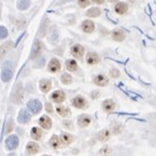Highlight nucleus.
Here are the masks:
<instances>
[{
	"label": "nucleus",
	"instance_id": "nucleus-24",
	"mask_svg": "<svg viewBox=\"0 0 156 156\" xmlns=\"http://www.w3.org/2000/svg\"><path fill=\"white\" fill-rule=\"evenodd\" d=\"M110 138V132L109 130H101L98 133V139L100 141H107Z\"/></svg>",
	"mask_w": 156,
	"mask_h": 156
},
{
	"label": "nucleus",
	"instance_id": "nucleus-22",
	"mask_svg": "<svg viewBox=\"0 0 156 156\" xmlns=\"http://www.w3.org/2000/svg\"><path fill=\"white\" fill-rule=\"evenodd\" d=\"M56 111L61 117H68L69 115H70V113H71L70 109H68V108H66V107H62V105H59V107H57Z\"/></svg>",
	"mask_w": 156,
	"mask_h": 156
},
{
	"label": "nucleus",
	"instance_id": "nucleus-39",
	"mask_svg": "<svg viewBox=\"0 0 156 156\" xmlns=\"http://www.w3.org/2000/svg\"><path fill=\"white\" fill-rule=\"evenodd\" d=\"M8 156H17V155H16V154H9Z\"/></svg>",
	"mask_w": 156,
	"mask_h": 156
},
{
	"label": "nucleus",
	"instance_id": "nucleus-19",
	"mask_svg": "<svg viewBox=\"0 0 156 156\" xmlns=\"http://www.w3.org/2000/svg\"><path fill=\"white\" fill-rule=\"evenodd\" d=\"M50 144L52 146V148L54 149H59L61 146H62V141H61V138L57 135H53L51 140H50Z\"/></svg>",
	"mask_w": 156,
	"mask_h": 156
},
{
	"label": "nucleus",
	"instance_id": "nucleus-35",
	"mask_svg": "<svg viewBox=\"0 0 156 156\" xmlns=\"http://www.w3.org/2000/svg\"><path fill=\"white\" fill-rule=\"evenodd\" d=\"M91 2L90 1H78V4H79V6H81V8H86V6H88L89 4H90Z\"/></svg>",
	"mask_w": 156,
	"mask_h": 156
},
{
	"label": "nucleus",
	"instance_id": "nucleus-4",
	"mask_svg": "<svg viewBox=\"0 0 156 156\" xmlns=\"http://www.w3.org/2000/svg\"><path fill=\"white\" fill-rule=\"evenodd\" d=\"M60 68H61L60 61H59L57 58H52L51 60H50L49 65H48V70H49V72H51V73L58 72V71L60 70Z\"/></svg>",
	"mask_w": 156,
	"mask_h": 156
},
{
	"label": "nucleus",
	"instance_id": "nucleus-8",
	"mask_svg": "<svg viewBox=\"0 0 156 156\" xmlns=\"http://www.w3.org/2000/svg\"><path fill=\"white\" fill-rule=\"evenodd\" d=\"M39 125H40L41 128H43V129L50 130L52 128V120H51V118H50L49 116H47V115L41 116L40 119H39Z\"/></svg>",
	"mask_w": 156,
	"mask_h": 156
},
{
	"label": "nucleus",
	"instance_id": "nucleus-38",
	"mask_svg": "<svg viewBox=\"0 0 156 156\" xmlns=\"http://www.w3.org/2000/svg\"><path fill=\"white\" fill-rule=\"evenodd\" d=\"M94 2H95V3H104L105 1H97V0H95Z\"/></svg>",
	"mask_w": 156,
	"mask_h": 156
},
{
	"label": "nucleus",
	"instance_id": "nucleus-34",
	"mask_svg": "<svg viewBox=\"0 0 156 156\" xmlns=\"http://www.w3.org/2000/svg\"><path fill=\"white\" fill-rule=\"evenodd\" d=\"M13 128H14L13 121H12V120H10V121L8 122V128H6V131H5V132H6V133H10L11 131H12Z\"/></svg>",
	"mask_w": 156,
	"mask_h": 156
},
{
	"label": "nucleus",
	"instance_id": "nucleus-14",
	"mask_svg": "<svg viewBox=\"0 0 156 156\" xmlns=\"http://www.w3.org/2000/svg\"><path fill=\"white\" fill-rule=\"evenodd\" d=\"M31 119V115L27 110H21L19 112V115H18V121L20 123H27Z\"/></svg>",
	"mask_w": 156,
	"mask_h": 156
},
{
	"label": "nucleus",
	"instance_id": "nucleus-36",
	"mask_svg": "<svg viewBox=\"0 0 156 156\" xmlns=\"http://www.w3.org/2000/svg\"><path fill=\"white\" fill-rule=\"evenodd\" d=\"M98 96H99V92H97V91H94V92H92V93H91V97L93 98V99L97 98Z\"/></svg>",
	"mask_w": 156,
	"mask_h": 156
},
{
	"label": "nucleus",
	"instance_id": "nucleus-6",
	"mask_svg": "<svg viewBox=\"0 0 156 156\" xmlns=\"http://www.w3.org/2000/svg\"><path fill=\"white\" fill-rule=\"evenodd\" d=\"M42 51V43L40 41L36 40L33 44V48H32V53H31V58L34 59L38 56L39 54Z\"/></svg>",
	"mask_w": 156,
	"mask_h": 156
},
{
	"label": "nucleus",
	"instance_id": "nucleus-7",
	"mask_svg": "<svg viewBox=\"0 0 156 156\" xmlns=\"http://www.w3.org/2000/svg\"><path fill=\"white\" fill-rule=\"evenodd\" d=\"M51 99L54 102L60 104V102H62V101H65V100H66V94L63 93L62 91H55L54 93H52Z\"/></svg>",
	"mask_w": 156,
	"mask_h": 156
},
{
	"label": "nucleus",
	"instance_id": "nucleus-29",
	"mask_svg": "<svg viewBox=\"0 0 156 156\" xmlns=\"http://www.w3.org/2000/svg\"><path fill=\"white\" fill-rule=\"evenodd\" d=\"M30 6V2L29 1H20L19 4H18V8L20 9V10H26Z\"/></svg>",
	"mask_w": 156,
	"mask_h": 156
},
{
	"label": "nucleus",
	"instance_id": "nucleus-32",
	"mask_svg": "<svg viewBox=\"0 0 156 156\" xmlns=\"http://www.w3.org/2000/svg\"><path fill=\"white\" fill-rule=\"evenodd\" d=\"M120 132H121V126L120 125L113 126V133L114 134H119Z\"/></svg>",
	"mask_w": 156,
	"mask_h": 156
},
{
	"label": "nucleus",
	"instance_id": "nucleus-3",
	"mask_svg": "<svg viewBox=\"0 0 156 156\" xmlns=\"http://www.w3.org/2000/svg\"><path fill=\"white\" fill-rule=\"evenodd\" d=\"M72 104L75 108H77V109L83 110V109H87V108H88V101H87L82 96H76V97L73 99Z\"/></svg>",
	"mask_w": 156,
	"mask_h": 156
},
{
	"label": "nucleus",
	"instance_id": "nucleus-15",
	"mask_svg": "<svg viewBox=\"0 0 156 156\" xmlns=\"http://www.w3.org/2000/svg\"><path fill=\"white\" fill-rule=\"evenodd\" d=\"M126 35H125V32L122 31L121 29H116L112 32V38L116 41H122L125 39Z\"/></svg>",
	"mask_w": 156,
	"mask_h": 156
},
{
	"label": "nucleus",
	"instance_id": "nucleus-23",
	"mask_svg": "<svg viewBox=\"0 0 156 156\" xmlns=\"http://www.w3.org/2000/svg\"><path fill=\"white\" fill-rule=\"evenodd\" d=\"M61 138V141H62V144H65V146H69L70 144H72L73 141V137L71 136L69 133H62L60 136Z\"/></svg>",
	"mask_w": 156,
	"mask_h": 156
},
{
	"label": "nucleus",
	"instance_id": "nucleus-2",
	"mask_svg": "<svg viewBox=\"0 0 156 156\" xmlns=\"http://www.w3.org/2000/svg\"><path fill=\"white\" fill-rule=\"evenodd\" d=\"M18 144H19V139H18L17 135H11L5 140V147H6V149L10 151L15 150L18 147Z\"/></svg>",
	"mask_w": 156,
	"mask_h": 156
},
{
	"label": "nucleus",
	"instance_id": "nucleus-27",
	"mask_svg": "<svg viewBox=\"0 0 156 156\" xmlns=\"http://www.w3.org/2000/svg\"><path fill=\"white\" fill-rule=\"evenodd\" d=\"M61 82H62V84L68 86V84H70L71 82H72V76H71L70 74H68V73H65V74L61 76Z\"/></svg>",
	"mask_w": 156,
	"mask_h": 156
},
{
	"label": "nucleus",
	"instance_id": "nucleus-28",
	"mask_svg": "<svg viewBox=\"0 0 156 156\" xmlns=\"http://www.w3.org/2000/svg\"><path fill=\"white\" fill-rule=\"evenodd\" d=\"M62 126L65 129H68V130H73L74 129V126H73V123L71 122L70 120H65L62 122Z\"/></svg>",
	"mask_w": 156,
	"mask_h": 156
},
{
	"label": "nucleus",
	"instance_id": "nucleus-26",
	"mask_svg": "<svg viewBox=\"0 0 156 156\" xmlns=\"http://www.w3.org/2000/svg\"><path fill=\"white\" fill-rule=\"evenodd\" d=\"M86 15L88 16V17H98V16L100 15V10L97 8H92L90 10L88 11V12L86 13Z\"/></svg>",
	"mask_w": 156,
	"mask_h": 156
},
{
	"label": "nucleus",
	"instance_id": "nucleus-10",
	"mask_svg": "<svg viewBox=\"0 0 156 156\" xmlns=\"http://www.w3.org/2000/svg\"><path fill=\"white\" fill-rule=\"evenodd\" d=\"M99 62V56L96 53L90 52L87 55V63L90 66H95Z\"/></svg>",
	"mask_w": 156,
	"mask_h": 156
},
{
	"label": "nucleus",
	"instance_id": "nucleus-40",
	"mask_svg": "<svg viewBox=\"0 0 156 156\" xmlns=\"http://www.w3.org/2000/svg\"><path fill=\"white\" fill-rule=\"evenodd\" d=\"M43 156H49V155H43Z\"/></svg>",
	"mask_w": 156,
	"mask_h": 156
},
{
	"label": "nucleus",
	"instance_id": "nucleus-37",
	"mask_svg": "<svg viewBox=\"0 0 156 156\" xmlns=\"http://www.w3.org/2000/svg\"><path fill=\"white\" fill-rule=\"evenodd\" d=\"M6 36V30L5 27H1V38H4Z\"/></svg>",
	"mask_w": 156,
	"mask_h": 156
},
{
	"label": "nucleus",
	"instance_id": "nucleus-5",
	"mask_svg": "<svg viewBox=\"0 0 156 156\" xmlns=\"http://www.w3.org/2000/svg\"><path fill=\"white\" fill-rule=\"evenodd\" d=\"M71 53H72V55L75 58L81 59V57L83 56V54H84V48L80 44H75V45H73L72 49H71Z\"/></svg>",
	"mask_w": 156,
	"mask_h": 156
},
{
	"label": "nucleus",
	"instance_id": "nucleus-20",
	"mask_svg": "<svg viewBox=\"0 0 156 156\" xmlns=\"http://www.w3.org/2000/svg\"><path fill=\"white\" fill-rule=\"evenodd\" d=\"M31 136H32V138L35 139V140H39V139L41 138V136H42V131H41V130L39 129V128H37V127L32 128Z\"/></svg>",
	"mask_w": 156,
	"mask_h": 156
},
{
	"label": "nucleus",
	"instance_id": "nucleus-11",
	"mask_svg": "<svg viewBox=\"0 0 156 156\" xmlns=\"http://www.w3.org/2000/svg\"><path fill=\"white\" fill-rule=\"evenodd\" d=\"M77 121H78V126H79L80 128H87L88 126H90L91 118H90V116L83 114V115H80L78 117Z\"/></svg>",
	"mask_w": 156,
	"mask_h": 156
},
{
	"label": "nucleus",
	"instance_id": "nucleus-25",
	"mask_svg": "<svg viewBox=\"0 0 156 156\" xmlns=\"http://www.w3.org/2000/svg\"><path fill=\"white\" fill-rule=\"evenodd\" d=\"M13 76V73L12 71L10 70V69H4L3 71H2V75H1V78L3 81H9V80L12 78Z\"/></svg>",
	"mask_w": 156,
	"mask_h": 156
},
{
	"label": "nucleus",
	"instance_id": "nucleus-12",
	"mask_svg": "<svg viewBox=\"0 0 156 156\" xmlns=\"http://www.w3.org/2000/svg\"><path fill=\"white\" fill-rule=\"evenodd\" d=\"M81 29L84 33H92L95 30V24L91 20H84L81 24Z\"/></svg>",
	"mask_w": 156,
	"mask_h": 156
},
{
	"label": "nucleus",
	"instance_id": "nucleus-9",
	"mask_svg": "<svg viewBox=\"0 0 156 156\" xmlns=\"http://www.w3.org/2000/svg\"><path fill=\"white\" fill-rule=\"evenodd\" d=\"M93 80H94V83L98 87H105L108 83H109V79H108V77L105 76V75H97V76H94Z\"/></svg>",
	"mask_w": 156,
	"mask_h": 156
},
{
	"label": "nucleus",
	"instance_id": "nucleus-31",
	"mask_svg": "<svg viewBox=\"0 0 156 156\" xmlns=\"http://www.w3.org/2000/svg\"><path fill=\"white\" fill-rule=\"evenodd\" d=\"M110 152H111V150L109 149V147H105V148H102L101 150H100V154L104 156H107Z\"/></svg>",
	"mask_w": 156,
	"mask_h": 156
},
{
	"label": "nucleus",
	"instance_id": "nucleus-33",
	"mask_svg": "<svg viewBox=\"0 0 156 156\" xmlns=\"http://www.w3.org/2000/svg\"><path fill=\"white\" fill-rule=\"evenodd\" d=\"M45 110H47V112L50 114H52L53 112H54V110H53V105L50 104V102H47V104H45Z\"/></svg>",
	"mask_w": 156,
	"mask_h": 156
},
{
	"label": "nucleus",
	"instance_id": "nucleus-30",
	"mask_svg": "<svg viewBox=\"0 0 156 156\" xmlns=\"http://www.w3.org/2000/svg\"><path fill=\"white\" fill-rule=\"evenodd\" d=\"M110 75H111L112 78H117V77H119V75H120V72H119L117 69H112L111 72H110Z\"/></svg>",
	"mask_w": 156,
	"mask_h": 156
},
{
	"label": "nucleus",
	"instance_id": "nucleus-21",
	"mask_svg": "<svg viewBox=\"0 0 156 156\" xmlns=\"http://www.w3.org/2000/svg\"><path fill=\"white\" fill-rule=\"evenodd\" d=\"M66 69H68L69 71H71V72H74V71H76L78 69V65L74 59H68L66 62Z\"/></svg>",
	"mask_w": 156,
	"mask_h": 156
},
{
	"label": "nucleus",
	"instance_id": "nucleus-1",
	"mask_svg": "<svg viewBox=\"0 0 156 156\" xmlns=\"http://www.w3.org/2000/svg\"><path fill=\"white\" fill-rule=\"evenodd\" d=\"M27 108L32 114H38L42 109V105L38 99H33L27 102Z\"/></svg>",
	"mask_w": 156,
	"mask_h": 156
},
{
	"label": "nucleus",
	"instance_id": "nucleus-18",
	"mask_svg": "<svg viewBox=\"0 0 156 156\" xmlns=\"http://www.w3.org/2000/svg\"><path fill=\"white\" fill-rule=\"evenodd\" d=\"M115 12L119 15H122V14L127 13L128 11V4L125 2H118L117 4H115V8H114Z\"/></svg>",
	"mask_w": 156,
	"mask_h": 156
},
{
	"label": "nucleus",
	"instance_id": "nucleus-16",
	"mask_svg": "<svg viewBox=\"0 0 156 156\" xmlns=\"http://www.w3.org/2000/svg\"><path fill=\"white\" fill-rule=\"evenodd\" d=\"M27 154H36V153L39 152V146L38 144L34 143V141H31V143H29L27 144Z\"/></svg>",
	"mask_w": 156,
	"mask_h": 156
},
{
	"label": "nucleus",
	"instance_id": "nucleus-17",
	"mask_svg": "<svg viewBox=\"0 0 156 156\" xmlns=\"http://www.w3.org/2000/svg\"><path fill=\"white\" fill-rule=\"evenodd\" d=\"M102 109H104L105 112L110 113V112H112L115 109V104H114V101L112 99H107L102 102Z\"/></svg>",
	"mask_w": 156,
	"mask_h": 156
},
{
	"label": "nucleus",
	"instance_id": "nucleus-13",
	"mask_svg": "<svg viewBox=\"0 0 156 156\" xmlns=\"http://www.w3.org/2000/svg\"><path fill=\"white\" fill-rule=\"evenodd\" d=\"M39 88L43 93H48L52 89V82L49 79H41L39 82Z\"/></svg>",
	"mask_w": 156,
	"mask_h": 156
}]
</instances>
